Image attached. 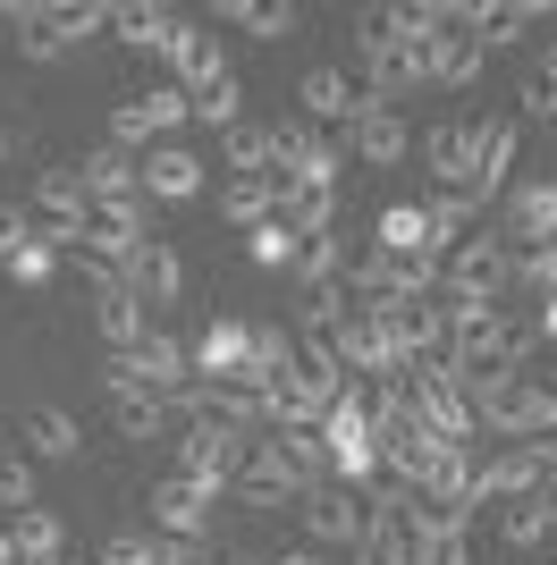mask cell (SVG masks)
I'll return each mask as SVG.
<instances>
[{"label":"cell","instance_id":"cell-2","mask_svg":"<svg viewBox=\"0 0 557 565\" xmlns=\"http://www.w3.org/2000/svg\"><path fill=\"white\" fill-rule=\"evenodd\" d=\"M406 397H414V423L440 430L448 448H482V423H473V405H464V372L448 354H422L414 372H406Z\"/></svg>","mask_w":557,"mask_h":565},{"label":"cell","instance_id":"cell-10","mask_svg":"<svg viewBox=\"0 0 557 565\" xmlns=\"http://www.w3.org/2000/svg\"><path fill=\"white\" fill-rule=\"evenodd\" d=\"M507 169H515V118L482 110L473 118V178H464V203H498V186H507Z\"/></svg>","mask_w":557,"mask_h":565},{"label":"cell","instance_id":"cell-22","mask_svg":"<svg viewBox=\"0 0 557 565\" xmlns=\"http://www.w3.org/2000/svg\"><path fill=\"white\" fill-rule=\"evenodd\" d=\"M186 354H195V380H237L245 388V321H211Z\"/></svg>","mask_w":557,"mask_h":565},{"label":"cell","instance_id":"cell-43","mask_svg":"<svg viewBox=\"0 0 557 565\" xmlns=\"http://www.w3.org/2000/svg\"><path fill=\"white\" fill-rule=\"evenodd\" d=\"M406 541H414V532H406ZM414 565H473V532H422Z\"/></svg>","mask_w":557,"mask_h":565},{"label":"cell","instance_id":"cell-13","mask_svg":"<svg viewBox=\"0 0 557 565\" xmlns=\"http://www.w3.org/2000/svg\"><path fill=\"white\" fill-rule=\"evenodd\" d=\"M422 178H431L440 194H464V178H473V118L422 127Z\"/></svg>","mask_w":557,"mask_h":565},{"label":"cell","instance_id":"cell-51","mask_svg":"<svg viewBox=\"0 0 557 565\" xmlns=\"http://www.w3.org/2000/svg\"><path fill=\"white\" fill-rule=\"evenodd\" d=\"M229 565H262V557H229Z\"/></svg>","mask_w":557,"mask_h":565},{"label":"cell","instance_id":"cell-54","mask_svg":"<svg viewBox=\"0 0 557 565\" xmlns=\"http://www.w3.org/2000/svg\"><path fill=\"white\" fill-rule=\"evenodd\" d=\"M533 565H557V557H533Z\"/></svg>","mask_w":557,"mask_h":565},{"label":"cell","instance_id":"cell-26","mask_svg":"<svg viewBox=\"0 0 557 565\" xmlns=\"http://www.w3.org/2000/svg\"><path fill=\"white\" fill-rule=\"evenodd\" d=\"M278 228L329 236L338 228V186H278Z\"/></svg>","mask_w":557,"mask_h":565},{"label":"cell","instance_id":"cell-34","mask_svg":"<svg viewBox=\"0 0 557 565\" xmlns=\"http://www.w3.org/2000/svg\"><path fill=\"white\" fill-rule=\"evenodd\" d=\"M118 430H127L136 448H153V439H178V414H169V397H153V388H144V397L118 405Z\"/></svg>","mask_w":557,"mask_h":565},{"label":"cell","instance_id":"cell-41","mask_svg":"<svg viewBox=\"0 0 557 565\" xmlns=\"http://www.w3.org/2000/svg\"><path fill=\"white\" fill-rule=\"evenodd\" d=\"M515 287L524 296H557V245H515Z\"/></svg>","mask_w":557,"mask_h":565},{"label":"cell","instance_id":"cell-3","mask_svg":"<svg viewBox=\"0 0 557 565\" xmlns=\"http://www.w3.org/2000/svg\"><path fill=\"white\" fill-rule=\"evenodd\" d=\"M440 287L456 296V305H507V287H515V254H507V236H498V228H473L464 245H448Z\"/></svg>","mask_w":557,"mask_h":565},{"label":"cell","instance_id":"cell-1","mask_svg":"<svg viewBox=\"0 0 557 565\" xmlns=\"http://www.w3.org/2000/svg\"><path fill=\"white\" fill-rule=\"evenodd\" d=\"M355 68H364V94L389 102V110L422 94V60L397 43V18H389V9H355Z\"/></svg>","mask_w":557,"mask_h":565},{"label":"cell","instance_id":"cell-42","mask_svg":"<svg viewBox=\"0 0 557 565\" xmlns=\"http://www.w3.org/2000/svg\"><path fill=\"white\" fill-rule=\"evenodd\" d=\"M229 169L237 178H271V127H237L229 136Z\"/></svg>","mask_w":557,"mask_h":565},{"label":"cell","instance_id":"cell-44","mask_svg":"<svg viewBox=\"0 0 557 565\" xmlns=\"http://www.w3.org/2000/svg\"><path fill=\"white\" fill-rule=\"evenodd\" d=\"M0 507H9V515L43 507V498H34V465H25V456H0Z\"/></svg>","mask_w":557,"mask_h":565},{"label":"cell","instance_id":"cell-8","mask_svg":"<svg viewBox=\"0 0 557 565\" xmlns=\"http://www.w3.org/2000/svg\"><path fill=\"white\" fill-rule=\"evenodd\" d=\"M144 507H153V523H161V541L211 548V515H220V498H211V490H195L186 472H169V481H153V490H144Z\"/></svg>","mask_w":557,"mask_h":565},{"label":"cell","instance_id":"cell-53","mask_svg":"<svg viewBox=\"0 0 557 565\" xmlns=\"http://www.w3.org/2000/svg\"><path fill=\"white\" fill-rule=\"evenodd\" d=\"M0 161H9V136H0Z\"/></svg>","mask_w":557,"mask_h":565},{"label":"cell","instance_id":"cell-39","mask_svg":"<svg viewBox=\"0 0 557 565\" xmlns=\"http://www.w3.org/2000/svg\"><path fill=\"white\" fill-rule=\"evenodd\" d=\"M245 254H254L262 270H296V254H304V236H296V228H278V220H262V228L245 236Z\"/></svg>","mask_w":557,"mask_h":565},{"label":"cell","instance_id":"cell-29","mask_svg":"<svg viewBox=\"0 0 557 565\" xmlns=\"http://www.w3.org/2000/svg\"><path fill=\"white\" fill-rule=\"evenodd\" d=\"M203 548H186V541H161V532H111L102 541V565H195Z\"/></svg>","mask_w":557,"mask_h":565},{"label":"cell","instance_id":"cell-52","mask_svg":"<svg viewBox=\"0 0 557 565\" xmlns=\"http://www.w3.org/2000/svg\"><path fill=\"white\" fill-rule=\"evenodd\" d=\"M0 456H9V430H0Z\"/></svg>","mask_w":557,"mask_h":565},{"label":"cell","instance_id":"cell-38","mask_svg":"<svg viewBox=\"0 0 557 565\" xmlns=\"http://www.w3.org/2000/svg\"><path fill=\"white\" fill-rule=\"evenodd\" d=\"M43 18L60 25L69 43H93V34H111V9H102V0H51Z\"/></svg>","mask_w":557,"mask_h":565},{"label":"cell","instance_id":"cell-9","mask_svg":"<svg viewBox=\"0 0 557 565\" xmlns=\"http://www.w3.org/2000/svg\"><path fill=\"white\" fill-rule=\"evenodd\" d=\"M364 110H371V94L355 85L347 68H304V85H296V118H304V127H322V136H347Z\"/></svg>","mask_w":557,"mask_h":565},{"label":"cell","instance_id":"cell-5","mask_svg":"<svg viewBox=\"0 0 557 565\" xmlns=\"http://www.w3.org/2000/svg\"><path fill=\"white\" fill-rule=\"evenodd\" d=\"M296 523L313 548H355L371 523V490H347V481H313V490L296 498Z\"/></svg>","mask_w":557,"mask_h":565},{"label":"cell","instance_id":"cell-6","mask_svg":"<svg viewBox=\"0 0 557 565\" xmlns=\"http://www.w3.org/2000/svg\"><path fill=\"white\" fill-rule=\"evenodd\" d=\"M186 118H195V102H186L178 85H153V94H127V102L111 110V143L144 161L153 143H169V136H178Z\"/></svg>","mask_w":557,"mask_h":565},{"label":"cell","instance_id":"cell-16","mask_svg":"<svg viewBox=\"0 0 557 565\" xmlns=\"http://www.w3.org/2000/svg\"><path fill=\"white\" fill-rule=\"evenodd\" d=\"M287 372H304L296 330H287V321H245V388H278Z\"/></svg>","mask_w":557,"mask_h":565},{"label":"cell","instance_id":"cell-24","mask_svg":"<svg viewBox=\"0 0 557 565\" xmlns=\"http://www.w3.org/2000/svg\"><path fill=\"white\" fill-rule=\"evenodd\" d=\"M211 25H237V34H254V43H287L304 18L287 9V0H220V9H211Z\"/></svg>","mask_w":557,"mask_h":565},{"label":"cell","instance_id":"cell-4","mask_svg":"<svg viewBox=\"0 0 557 565\" xmlns=\"http://www.w3.org/2000/svg\"><path fill=\"white\" fill-rule=\"evenodd\" d=\"M169 448H178V472L195 481V490L220 498L237 472H245V448H254V430H237V423H220V414H203V423H186Z\"/></svg>","mask_w":557,"mask_h":565},{"label":"cell","instance_id":"cell-35","mask_svg":"<svg viewBox=\"0 0 557 565\" xmlns=\"http://www.w3.org/2000/svg\"><path fill=\"white\" fill-rule=\"evenodd\" d=\"M186 102H195V127H220V136L245 127V94H237V76H220V85H203V94H186Z\"/></svg>","mask_w":557,"mask_h":565},{"label":"cell","instance_id":"cell-11","mask_svg":"<svg viewBox=\"0 0 557 565\" xmlns=\"http://www.w3.org/2000/svg\"><path fill=\"white\" fill-rule=\"evenodd\" d=\"M118 279H127V296H136L144 312H169V305L186 296V262H178V245H169V236H153V245H144Z\"/></svg>","mask_w":557,"mask_h":565},{"label":"cell","instance_id":"cell-23","mask_svg":"<svg viewBox=\"0 0 557 565\" xmlns=\"http://www.w3.org/2000/svg\"><path fill=\"white\" fill-rule=\"evenodd\" d=\"M498 541L524 548V557H533V548H549V541H557V507H549V490L507 498V507H498Z\"/></svg>","mask_w":557,"mask_h":565},{"label":"cell","instance_id":"cell-40","mask_svg":"<svg viewBox=\"0 0 557 565\" xmlns=\"http://www.w3.org/2000/svg\"><path fill=\"white\" fill-rule=\"evenodd\" d=\"M0 262H9V279H18V287H51V279H60V245H43V236L18 245V254H0Z\"/></svg>","mask_w":557,"mask_h":565},{"label":"cell","instance_id":"cell-28","mask_svg":"<svg viewBox=\"0 0 557 565\" xmlns=\"http://www.w3.org/2000/svg\"><path fill=\"white\" fill-rule=\"evenodd\" d=\"M25 439H34L43 465H76V456H85V430H76V414H60V405H34V414H25Z\"/></svg>","mask_w":557,"mask_h":565},{"label":"cell","instance_id":"cell-27","mask_svg":"<svg viewBox=\"0 0 557 565\" xmlns=\"http://www.w3.org/2000/svg\"><path fill=\"white\" fill-rule=\"evenodd\" d=\"M287 279H296L304 296H329V287L347 279V236H338V228H329V236H304V254H296Z\"/></svg>","mask_w":557,"mask_h":565},{"label":"cell","instance_id":"cell-25","mask_svg":"<svg viewBox=\"0 0 557 565\" xmlns=\"http://www.w3.org/2000/svg\"><path fill=\"white\" fill-rule=\"evenodd\" d=\"M371 254H422V262H448L440 236H431V220H422V203H389L380 212V236H371Z\"/></svg>","mask_w":557,"mask_h":565},{"label":"cell","instance_id":"cell-37","mask_svg":"<svg viewBox=\"0 0 557 565\" xmlns=\"http://www.w3.org/2000/svg\"><path fill=\"white\" fill-rule=\"evenodd\" d=\"M69 51H76V43H69V34H60V25L43 18V0H34V18L18 25V60H34V68H51V60H69Z\"/></svg>","mask_w":557,"mask_h":565},{"label":"cell","instance_id":"cell-45","mask_svg":"<svg viewBox=\"0 0 557 565\" xmlns=\"http://www.w3.org/2000/svg\"><path fill=\"white\" fill-rule=\"evenodd\" d=\"M533 321H540V347H557V296H540V312H533Z\"/></svg>","mask_w":557,"mask_h":565},{"label":"cell","instance_id":"cell-30","mask_svg":"<svg viewBox=\"0 0 557 565\" xmlns=\"http://www.w3.org/2000/svg\"><path fill=\"white\" fill-rule=\"evenodd\" d=\"M220 220H237L245 236H254L262 220H278V178H229V186H220Z\"/></svg>","mask_w":557,"mask_h":565},{"label":"cell","instance_id":"cell-12","mask_svg":"<svg viewBox=\"0 0 557 565\" xmlns=\"http://www.w3.org/2000/svg\"><path fill=\"white\" fill-rule=\"evenodd\" d=\"M498 236L515 245H549L557 236V178H524V186L507 194V212H498Z\"/></svg>","mask_w":557,"mask_h":565},{"label":"cell","instance_id":"cell-47","mask_svg":"<svg viewBox=\"0 0 557 565\" xmlns=\"http://www.w3.org/2000/svg\"><path fill=\"white\" fill-rule=\"evenodd\" d=\"M0 565H18V541H9V523H0Z\"/></svg>","mask_w":557,"mask_h":565},{"label":"cell","instance_id":"cell-19","mask_svg":"<svg viewBox=\"0 0 557 565\" xmlns=\"http://www.w3.org/2000/svg\"><path fill=\"white\" fill-rule=\"evenodd\" d=\"M76 178H85L93 203H144V161H136V152H118V143L85 152V161H76Z\"/></svg>","mask_w":557,"mask_h":565},{"label":"cell","instance_id":"cell-31","mask_svg":"<svg viewBox=\"0 0 557 565\" xmlns=\"http://www.w3.org/2000/svg\"><path fill=\"white\" fill-rule=\"evenodd\" d=\"M347 565H414V541H406V523L389 515V507H371L364 541L347 548Z\"/></svg>","mask_w":557,"mask_h":565},{"label":"cell","instance_id":"cell-20","mask_svg":"<svg viewBox=\"0 0 557 565\" xmlns=\"http://www.w3.org/2000/svg\"><path fill=\"white\" fill-rule=\"evenodd\" d=\"M178 9H169V0H127V9H111V34H118V43H127V51H161V60H169V43H178Z\"/></svg>","mask_w":557,"mask_h":565},{"label":"cell","instance_id":"cell-18","mask_svg":"<svg viewBox=\"0 0 557 565\" xmlns=\"http://www.w3.org/2000/svg\"><path fill=\"white\" fill-rule=\"evenodd\" d=\"M414 60H422V85H440V94H464V85L482 76V43H473V34H456V25H448V34H431Z\"/></svg>","mask_w":557,"mask_h":565},{"label":"cell","instance_id":"cell-21","mask_svg":"<svg viewBox=\"0 0 557 565\" xmlns=\"http://www.w3.org/2000/svg\"><path fill=\"white\" fill-rule=\"evenodd\" d=\"M127 363H136V380L153 388V397H169V388L195 380V354H186V338H169V330H144V347L127 354Z\"/></svg>","mask_w":557,"mask_h":565},{"label":"cell","instance_id":"cell-33","mask_svg":"<svg viewBox=\"0 0 557 565\" xmlns=\"http://www.w3.org/2000/svg\"><path fill=\"white\" fill-rule=\"evenodd\" d=\"M9 541H18V557H69V523L51 507H25V515H9Z\"/></svg>","mask_w":557,"mask_h":565},{"label":"cell","instance_id":"cell-50","mask_svg":"<svg viewBox=\"0 0 557 565\" xmlns=\"http://www.w3.org/2000/svg\"><path fill=\"white\" fill-rule=\"evenodd\" d=\"M540 380H549V388H557V363H549V372H540Z\"/></svg>","mask_w":557,"mask_h":565},{"label":"cell","instance_id":"cell-46","mask_svg":"<svg viewBox=\"0 0 557 565\" xmlns=\"http://www.w3.org/2000/svg\"><path fill=\"white\" fill-rule=\"evenodd\" d=\"M278 565H329V557H322V548H287Z\"/></svg>","mask_w":557,"mask_h":565},{"label":"cell","instance_id":"cell-17","mask_svg":"<svg viewBox=\"0 0 557 565\" xmlns=\"http://www.w3.org/2000/svg\"><path fill=\"white\" fill-rule=\"evenodd\" d=\"M203 194V161L186 143H153L144 152V203H195Z\"/></svg>","mask_w":557,"mask_h":565},{"label":"cell","instance_id":"cell-15","mask_svg":"<svg viewBox=\"0 0 557 565\" xmlns=\"http://www.w3.org/2000/svg\"><path fill=\"white\" fill-rule=\"evenodd\" d=\"M169 76H178V94H203L229 76V43L211 34V25H178V43H169Z\"/></svg>","mask_w":557,"mask_h":565},{"label":"cell","instance_id":"cell-7","mask_svg":"<svg viewBox=\"0 0 557 565\" xmlns=\"http://www.w3.org/2000/svg\"><path fill=\"white\" fill-rule=\"evenodd\" d=\"M153 203H93L85 212V228H76V254H93V262H111V270H127V262L153 245Z\"/></svg>","mask_w":557,"mask_h":565},{"label":"cell","instance_id":"cell-14","mask_svg":"<svg viewBox=\"0 0 557 565\" xmlns=\"http://www.w3.org/2000/svg\"><path fill=\"white\" fill-rule=\"evenodd\" d=\"M338 143H355V161H364V169H397L406 152H414V136H406V110H389V102H371V110L355 118Z\"/></svg>","mask_w":557,"mask_h":565},{"label":"cell","instance_id":"cell-36","mask_svg":"<svg viewBox=\"0 0 557 565\" xmlns=\"http://www.w3.org/2000/svg\"><path fill=\"white\" fill-rule=\"evenodd\" d=\"M422 220H431V236H440V254H448V245H464V236L482 228V203H464V194H431Z\"/></svg>","mask_w":557,"mask_h":565},{"label":"cell","instance_id":"cell-49","mask_svg":"<svg viewBox=\"0 0 557 565\" xmlns=\"http://www.w3.org/2000/svg\"><path fill=\"white\" fill-rule=\"evenodd\" d=\"M18 565H69V557H18Z\"/></svg>","mask_w":557,"mask_h":565},{"label":"cell","instance_id":"cell-48","mask_svg":"<svg viewBox=\"0 0 557 565\" xmlns=\"http://www.w3.org/2000/svg\"><path fill=\"white\" fill-rule=\"evenodd\" d=\"M540 68H549V76H557V34H549V60H540Z\"/></svg>","mask_w":557,"mask_h":565},{"label":"cell","instance_id":"cell-32","mask_svg":"<svg viewBox=\"0 0 557 565\" xmlns=\"http://www.w3.org/2000/svg\"><path fill=\"white\" fill-rule=\"evenodd\" d=\"M93 321H102L111 354H136V347H144V330H153V321H144V305L127 296V287H111V296H93Z\"/></svg>","mask_w":557,"mask_h":565}]
</instances>
